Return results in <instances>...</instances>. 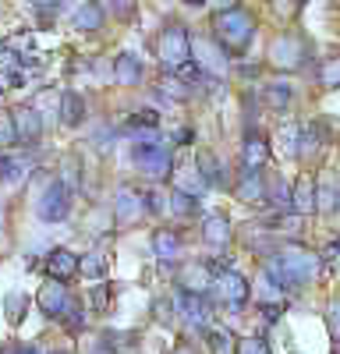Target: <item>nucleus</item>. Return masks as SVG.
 Listing matches in <instances>:
<instances>
[{"instance_id":"obj_9","label":"nucleus","mask_w":340,"mask_h":354,"mask_svg":"<svg viewBox=\"0 0 340 354\" xmlns=\"http://www.w3.org/2000/svg\"><path fill=\"white\" fill-rule=\"evenodd\" d=\"M216 280V259H191L181 266L178 273V290H191V294H209Z\"/></svg>"},{"instance_id":"obj_25","label":"nucleus","mask_w":340,"mask_h":354,"mask_svg":"<svg viewBox=\"0 0 340 354\" xmlns=\"http://www.w3.org/2000/svg\"><path fill=\"white\" fill-rule=\"evenodd\" d=\"M61 124L64 128H78L85 121V100L75 93V88H68V93H61Z\"/></svg>"},{"instance_id":"obj_45","label":"nucleus","mask_w":340,"mask_h":354,"mask_svg":"<svg viewBox=\"0 0 340 354\" xmlns=\"http://www.w3.org/2000/svg\"><path fill=\"white\" fill-rule=\"evenodd\" d=\"M142 198H146V213H160L163 209V202H160L156 192H142Z\"/></svg>"},{"instance_id":"obj_49","label":"nucleus","mask_w":340,"mask_h":354,"mask_svg":"<svg viewBox=\"0 0 340 354\" xmlns=\"http://www.w3.org/2000/svg\"><path fill=\"white\" fill-rule=\"evenodd\" d=\"M11 354H46V351H39V347H32V344H18Z\"/></svg>"},{"instance_id":"obj_51","label":"nucleus","mask_w":340,"mask_h":354,"mask_svg":"<svg viewBox=\"0 0 340 354\" xmlns=\"http://www.w3.org/2000/svg\"><path fill=\"white\" fill-rule=\"evenodd\" d=\"M181 4H188V8H206L209 0H181Z\"/></svg>"},{"instance_id":"obj_4","label":"nucleus","mask_w":340,"mask_h":354,"mask_svg":"<svg viewBox=\"0 0 340 354\" xmlns=\"http://www.w3.org/2000/svg\"><path fill=\"white\" fill-rule=\"evenodd\" d=\"M131 160H135L138 174H142V177H149V181H167L170 170H174V156H170V149L163 145V138L135 142Z\"/></svg>"},{"instance_id":"obj_50","label":"nucleus","mask_w":340,"mask_h":354,"mask_svg":"<svg viewBox=\"0 0 340 354\" xmlns=\"http://www.w3.org/2000/svg\"><path fill=\"white\" fill-rule=\"evenodd\" d=\"M209 4H213L216 11H227V8H234V0H209Z\"/></svg>"},{"instance_id":"obj_23","label":"nucleus","mask_w":340,"mask_h":354,"mask_svg":"<svg viewBox=\"0 0 340 354\" xmlns=\"http://www.w3.org/2000/svg\"><path fill=\"white\" fill-rule=\"evenodd\" d=\"M202 238H206L209 248H227L231 245V220H227L223 213L202 216Z\"/></svg>"},{"instance_id":"obj_22","label":"nucleus","mask_w":340,"mask_h":354,"mask_svg":"<svg viewBox=\"0 0 340 354\" xmlns=\"http://www.w3.org/2000/svg\"><path fill=\"white\" fill-rule=\"evenodd\" d=\"M156 93H160V100H167V103H188V100L195 96V85L185 82L178 71H167V75L160 78V85H156Z\"/></svg>"},{"instance_id":"obj_14","label":"nucleus","mask_w":340,"mask_h":354,"mask_svg":"<svg viewBox=\"0 0 340 354\" xmlns=\"http://www.w3.org/2000/svg\"><path fill=\"white\" fill-rule=\"evenodd\" d=\"M276 142H280V156L283 160H294V156H305V124L283 117L280 128H276Z\"/></svg>"},{"instance_id":"obj_31","label":"nucleus","mask_w":340,"mask_h":354,"mask_svg":"<svg viewBox=\"0 0 340 354\" xmlns=\"http://www.w3.org/2000/svg\"><path fill=\"white\" fill-rule=\"evenodd\" d=\"M156 128H160V113L149 106H142L128 117V131H156Z\"/></svg>"},{"instance_id":"obj_34","label":"nucleus","mask_w":340,"mask_h":354,"mask_svg":"<svg viewBox=\"0 0 340 354\" xmlns=\"http://www.w3.org/2000/svg\"><path fill=\"white\" fill-rule=\"evenodd\" d=\"M316 78L323 88H340V57H326L316 71Z\"/></svg>"},{"instance_id":"obj_39","label":"nucleus","mask_w":340,"mask_h":354,"mask_svg":"<svg viewBox=\"0 0 340 354\" xmlns=\"http://www.w3.org/2000/svg\"><path fill=\"white\" fill-rule=\"evenodd\" d=\"M28 8L36 11V18H43V21H50L53 15H57V8H61V0H25Z\"/></svg>"},{"instance_id":"obj_36","label":"nucleus","mask_w":340,"mask_h":354,"mask_svg":"<svg viewBox=\"0 0 340 354\" xmlns=\"http://www.w3.org/2000/svg\"><path fill=\"white\" fill-rule=\"evenodd\" d=\"M138 11V0H106V15L121 18V21H131Z\"/></svg>"},{"instance_id":"obj_3","label":"nucleus","mask_w":340,"mask_h":354,"mask_svg":"<svg viewBox=\"0 0 340 354\" xmlns=\"http://www.w3.org/2000/svg\"><path fill=\"white\" fill-rule=\"evenodd\" d=\"M213 294L223 301V308H227V312L241 315V308H245V305H248V298H252V283H248V277L238 270V266H231V262H216Z\"/></svg>"},{"instance_id":"obj_12","label":"nucleus","mask_w":340,"mask_h":354,"mask_svg":"<svg viewBox=\"0 0 340 354\" xmlns=\"http://www.w3.org/2000/svg\"><path fill=\"white\" fill-rule=\"evenodd\" d=\"M113 216H117V223H135L146 216V198H142L138 188L124 185L117 188V198H113Z\"/></svg>"},{"instance_id":"obj_43","label":"nucleus","mask_w":340,"mask_h":354,"mask_svg":"<svg viewBox=\"0 0 340 354\" xmlns=\"http://www.w3.org/2000/svg\"><path fill=\"white\" fill-rule=\"evenodd\" d=\"M25 305H28V301L21 298V294H11V298H8V319H11V322H18V319H21V308H25Z\"/></svg>"},{"instance_id":"obj_48","label":"nucleus","mask_w":340,"mask_h":354,"mask_svg":"<svg viewBox=\"0 0 340 354\" xmlns=\"http://www.w3.org/2000/svg\"><path fill=\"white\" fill-rule=\"evenodd\" d=\"M156 319L160 322H170V301H163V298L156 301Z\"/></svg>"},{"instance_id":"obj_20","label":"nucleus","mask_w":340,"mask_h":354,"mask_svg":"<svg viewBox=\"0 0 340 354\" xmlns=\"http://www.w3.org/2000/svg\"><path fill=\"white\" fill-rule=\"evenodd\" d=\"M153 255L160 259V266H174L181 259V234L170 227H160L153 234Z\"/></svg>"},{"instance_id":"obj_19","label":"nucleus","mask_w":340,"mask_h":354,"mask_svg":"<svg viewBox=\"0 0 340 354\" xmlns=\"http://www.w3.org/2000/svg\"><path fill=\"white\" fill-rule=\"evenodd\" d=\"M270 163V142L259 131H248L245 145H241V167L245 170H263Z\"/></svg>"},{"instance_id":"obj_2","label":"nucleus","mask_w":340,"mask_h":354,"mask_svg":"<svg viewBox=\"0 0 340 354\" xmlns=\"http://www.w3.org/2000/svg\"><path fill=\"white\" fill-rule=\"evenodd\" d=\"M213 36L223 43V50L227 53H245L248 50V43L255 39V18H252V11H245V8H227V11H216V18H213Z\"/></svg>"},{"instance_id":"obj_5","label":"nucleus","mask_w":340,"mask_h":354,"mask_svg":"<svg viewBox=\"0 0 340 354\" xmlns=\"http://www.w3.org/2000/svg\"><path fill=\"white\" fill-rule=\"evenodd\" d=\"M156 61L163 64V71H174L178 64L191 61V32H188V25H178V21L163 25V32L156 36Z\"/></svg>"},{"instance_id":"obj_41","label":"nucleus","mask_w":340,"mask_h":354,"mask_svg":"<svg viewBox=\"0 0 340 354\" xmlns=\"http://www.w3.org/2000/svg\"><path fill=\"white\" fill-rule=\"evenodd\" d=\"M326 319H330V333H333V340H337V347H340V298H333V301H330Z\"/></svg>"},{"instance_id":"obj_46","label":"nucleus","mask_w":340,"mask_h":354,"mask_svg":"<svg viewBox=\"0 0 340 354\" xmlns=\"http://www.w3.org/2000/svg\"><path fill=\"white\" fill-rule=\"evenodd\" d=\"M323 262H330V266H340V238H337V241H333V245L323 252Z\"/></svg>"},{"instance_id":"obj_28","label":"nucleus","mask_w":340,"mask_h":354,"mask_svg":"<svg viewBox=\"0 0 340 354\" xmlns=\"http://www.w3.org/2000/svg\"><path fill=\"white\" fill-rule=\"evenodd\" d=\"M198 170H202V177H206V185L209 188H227V167L220 163V156L216 153H198Z\"/></svg>"},{"instance_id":"obj_42","label":"nucleus","mask_w":340,"mask_h":354,"mask_svg":"<svg viewBox=\"0 0 340 354\" xmlns=\"http://www.w3.org/2000/svg\"><path fill=\"white\" fill-rule=\"evenodd\" d=\"M106 305H110V287H106V283H96V290H93V308H96V312H106Z\"/></svg>"},{"instance_id":"obj_1","label":"nucleus","mask_w":340,"mask_h":354,"mask_svg":"<svg viewBox=\"0 0 340 354\" xmlns=\"http://www.w3.org/2000/svg\"><path fill=\"white\" fill-rule=\"evenodd\" d=\"M266 270H270L283 287H287V290H301V287L312 283V277H316L319 259L312 255L308 248H301V245H280V248L270 252Z\"/></svg>"},{"instance_id":"obj_15","label":"nucleus","mask_w":340,"mask_h":354,"mask_svg":"<svg viewBox=\"0 0 340 354\" xmlns=\"http://www.w3.org/2000/svg\"><path fill=\"white\" fill-rule=\"evenodd\" d=\"M103 21H106V4H100V0H82L71 8V25L78 32H100Z\"/></svg>"},{"instance_id":"obj_27","label":"nucleus","mask_w":340,"mask_h":354,"mask_svg":"<svg viewBox=\"0 0 340 354\" xmlns=\"http://www.w3.org/2000/svg\"><path fill=\"white\" fill-rule=\"evenodd\" d=\"M167 209L174 213L178 220L198 216V195L195 192H185V188H174V192L167 195Z\"/></svg>"},{"instance_id":"obj_8","label":"nucleus","mask_w":340,"mask_h":354,"mask_svg":"<svg viewBox=\"0 0 340 354\" xmlns=\"http://www.w3.org/2000/svg\"><path fill=\"white\" fill-rule=\"evenodd\" d=\"M174 308L181 312L185 326L195 330V333H206L213 326V308L206 305V294H191V290H178L174 298Z\"/></svg>"},{"instance_id":"obj_26","label":"nucleus","mask_w":340,"mask_h":354,"mask_svg":"<svg viewBox=\"0 0 340 354\" xmlns=\"http://www.w3.org/2000/svg\"><path fill=\"white\" fill-rule=\"evenodd\" d=\"M259 100L266 106H273V110H287L291 100H294V85H287V82H266L259 88Z\"/></svg>"},{"instance_id":"obj_13","label":"nucleus","mask_w":340,"mask_h":354,"mask_svg":"<svg viewBox=\"0 0 340 354\" xmlns=\"http://www.w3.org/2000/svg\"><path fill=\"white\" fill-rule=\"evenodd\" d=\"M11 117H15V128H18V142L21 145H36L39 135H43V113H39V106H15Z\"/></svg>"},{"instance_id":"obj_18","label":"nucleus","mask_w":340,"mask_h":354,"mask_svg":"<svg viewBox=\"0 0 340 354\" xmlns=\"http://www.w3.org/2000/svg\"><path fill=\"white\" fill-rule=\"evenodd\" d=\"M28 170H32V156L25 153H0V185H21Z\"/></svg>"},{"instance_id":"obj_40","label":"nucleus","mask_w":340,"mask_h":354,"mask_svg":"<svg viewBox=\"0 0 340 354\" xmlns=\"http://www.w3.org/2000/svg\"><path fill=\"white\" fill-rule=\"evenodd\" d=\"M238 354H270V344L263 337H245L238 344Z\"/></svg>"},{"instance_id":"obj_37","label":"nucleus","mask_w":340,"mask_h":354,"mask_svg":"<svg viewBox=\"0 0 340 354\" xmlns=\"http://www.w3.org/2000/svg\"><path fill=\"white\" fill-rule=\"evenodd\" d=\"M61 322H64V326H68L71 333H82V330H85V312H82V305H78V301H71V305H68V312L61 315Z\"/></svg>"},{"instance_id":"obj_38","label":"nucleus","mask_w":340,"mask_h":354,"mask_svg":"<svg viewBox=\"0 0 340 354\" xmlns=\"http://www.w3.org/2000/svg\"><path fill=\"white\" fill-rule=\"evenodd\" d=\"M8 145H21V142H18V128H15V117H11V113L0 117V149H8Z\"/></svg>"},{"instance_id":"obj_33","label":"nucleus","mask_w":340,"mask_h":354,"mask_svg":"<svg viewBox=\"0 0 340 354\" xmlns=\"http://www.w3.org/2000/svg\"><path fill=\"white\" fill-rule=\"evenodd\" d=\"M178 188H185V192H195V195H202L209 185H206L202 170H195V167H181V174H178Z\"/></svg>"},{"instance_id":"obj_44","label":"nucleus","mask_w":340,"mask_h":354,"mask_svg":"<svg viewBox=\"0 0 340 354\" xmlns=\"http://www.w3.org/2000/svg\"><path fill=\"white\" fill-rule=\"evenodd\" d=\"M93 145H96L100 153H106L110 145H113V131H110V128H100V131L93 135Z\"/></svg>"},{"instance_id":"obj_17","label":"nucleus","mask_w":340,"mask_h":354,"mask_svg":"<svg viewBox=\"0 0 340 354\" xmlns=\"http://www.w3.org/2000/svg\"><path fill=\"white\" fill-rule=\"evenodd\" d=\"M238 198L241 202H266V195H270V185H266V174L263 170H245L241 167V174H238Z\"/></svg>"},{"instance_id":"obj_30","label":"nucleus","mask_w":340,"mask_h":354,"mask_svg":"<svg viewBox=\"0 0 340 354\" xmlns=\"http://www.w3.org/2000/svg\"><path fill=\"white\" fill-rule=\"evenodd\" d=\"M206 340H209V347H213V354H234V337H231V330H223V326H213L206 330Z\"/></svg>"},{"instance_id":"obj_47","label":"nucleus","mask_w":340,"mask_h":354,"mask_svg":"<svg viewBox=\"0 0 340 354\" xmlns=\"http://www.w3.org/2000/svg\"><path fill=\"white\" fill-rule=\"evenodd\" d=\"M170 142H178V145H188V142H191V128H178L174 135H170Z\"/></svg>"},{"instance_id":"obj_21","label":"nucleus","mask_w":340,"mask_h":354,"mask_svg":"<svg viewBox=\"0 0 340 354\" xmlns=\"http://www.w3.org/2000/svg\"><path fill=\"white\" fill-rule=\"evenodd\" d=\"M78 259H82V255H75V252H68V248H53V252L46 255V277L68 283L71 277H78Z\"/></svg>"},{"instance_id":"obj_10","label":"nucleus","mask_w":340,"mask_h":354,"mask_svg":"<svg viewBox=\"0 0 340 354\" xmlns=\"http://www.w3.org/2000/svg\"><path fill=\"white\" fill-rule=\"evenodd\" d=\"M191 57L198 64L206 68V75H227V68H231V61H227V50H223V43L213 36V39H206V36H191Z\"/></svg>"},{"instance_id":"obj_24","label":"nucleus","mask_w":340,"mask_h":354,"mask_svg":"<svg viewBox=\"0 0 340 354\" xmlns=\"http://www.w3.org/2000/svg\"><path fill=\"white\" fill-rule=\"evenodd\" d=\"M142 61L131 53V50H124V53H117V61H113V78H117V85H138L142 82Z\"/></svg>"},{"instance_id":"obj_16","label":"nucleus","mask_w":340,"mask_h":354,"mask_svg":"<svg viewBox=\"0 0 340 354\" xmlns=\"http://www.w3.org/2000/svg\"><path fill=\"white\" fill-rule=\"evenodd\" d=\"M291 209H294L298 216H308V213L319 209V185H316V177H312V174H301V177H298Z\"/></svg>"},{"instance_id":"obj_52","label":"nucleus","mask_w":340,"mask_h":354,"mask_svg":"<svg viewBox=\"0 0 340 354\" xmlns=\"http://www.w3.org/2000/svg\"><path fill=\"white\" fill-rule=\"evenodd\" d=\"M174 354H195V347H188V344H181V347H178Z\"/></svg>"},{"instance_id":"obj_11","label":"nucleus","mask_w":340,"mask_h":354,"mask_svg":"<svg viewBox=\"0 0 340 354\" xmlns=\"http://www.w3.org/2000/svg\"><path fill=\"white\" fill-rule=\"evenodd\" d=\"M71 301H75V298L68 294L64 280H53V277H50V283H43L39 294H36V305H39V312H43L46 319H61Z\"/></svg>"},{"instance_id":"obj_6","label":"nucleus","mask_w":340,"mask_h":354,"mask_svg":"<svg viewBox=\"0 0 340 354\" xmlns=\"http://www.w3.org/2000/svg\"><path fill=\"white\" fill-rule=\"evenodd\" d=\"M312 57V46L301 32H280L270 43V64L276 71H301Z\"/></svg>"},{"instance_id":"obj_29","label":"nucleus","mask_w":340,"mask_h":354,"mask_svg":"<svg viewBox=\"0 0 340 354\" xmlns=\"http://www.w3.org/2000/svg\"><path fill=\"white\" fill-rule=\"evenodd\" d=\"M78 273H82L85 280H103V277H106V259H103L100 252L82 255V259H78Z\"/></svg>"},{"instance_id":"obj_53","label":"nucleus","mask_w":340,"mask_h":354,"mask_svg":"<svg viewBox=\"0 0 340 354\" xmlns=\"http://www.w3.org/2000/svg\"><path fill=\"white\" fill-rule=\"evenodd\" d=\"M50 354H68V351H50Z\"/></svg>"},{"instance_id":"obj_35","label":"nucleus","mask_w":340,"mask_h":354,"mask_svg":"<svg viewBox=\"0 0 340 354\" xmlns=\"http://www.w3.org/2000/svg\"><path fill=\"white\" fill-rule=\"evenodd\" d=\"M305 4H308V0H270V8H273V15H276L280 21H294Z\"/></svg>"},{"instance_id":"obj_32","label":"nucleus","mask_w":340,"mask_h":354,"mask_svg":"<svg viewBox=\"0 0 340 354\" xmlns=\"http://www.w3.org/2000/svg\"><path fill=\"white\" fill-rule=\"evenodd\" d=\"M319 209L323 213L340 209V181H337V177H330V181L319 185Z\"/></svg>"},{"instance_id":"obj_7","label":"nucleus","mask_w":340,"mask_h":354,"mask_svg":"<svg viewBox=\"0 0 340 354\" xmlns=\"http://www.w3.org/2000/svg\"><path fill=\"white\" fill-rule=\"evenodd\" d=\"M71 198H75V188L64 181V177H57V181H50V185L43 188V195L36 198V216H39L43 223H61V220H68Z\"/></svg>"}]
</instances>
